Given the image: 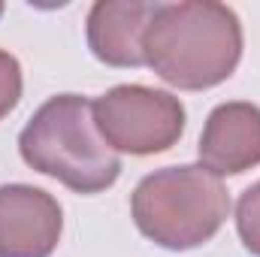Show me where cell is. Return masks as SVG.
<instances>
[{"instance_id":"obj_1","label":"cell","mask_w":260,"mask_h":257,"mask_svg":"<svg viewBox=\"0 0 260 257\" xmlns=\"http://www.w3.org/2000/svg\"><path fill=\"white\" fill-rule=\"evenodd\" d=\"M142 52L167 85L206 91L233 76L242 58V24L230 6L215 0L157 3Z\"/></svg>"},{"instance_id":"obj_2","label":"cell","mask_w":260,"mask_h":257,"mask_svg":"<svg viewBox=\"0 0 260 257\" xmlns=\"http://www.w3.org/2000/svg\"><path fill=\"white\" fill-rule=\"evenodd\" d=\"M18 151L30 170L76 194L106 191L121 173V157L94 124V103L79 94L49 97L24 124Z\"/></svg>"},{"instance_id":"obj_3","label":"cell","mask_w":260,"mask_h":257,"mask_svg":"<svg viewBox=\"0 0 260 257\" xmlns=\"http://www.w3.org/2000/svg\"><path fill=\"white\" fill-rule=\"evenodd\" d=\"M130 212L145 239L167 251L206 245L230 212V197L218 176L200 164L164 167L145 176L130 197Z\"/></svg>"},{"instance_id":"obj_4","label":"cell","mask_w":260,"mask_h":257,"mask_svg":"<svg viewBox=\"0 0 260 257\" xmlns=\"http://www.w3.org/2000/svg\"><path fill=\"white\" fill-rule=\"evenodd\" d=\"M94 124L112 151L145 157L179 142L185 130V106L170 91L118 85L94 100Z\"/></svg>"},{"instance_id":"obj_5","label":"cell","mask_w":260,"mask_h":257,"mask_svg":"<svg viewBox=\"0 0 260 257\" xmlns=\"http://www.w3.org/2000/svg\"><path fill=\"white\" fill-rule=\"evenodd\" d=\"M64 212L34 185H0V257H52L61 242Z\"/></svg>"},{"instance_id":"obj_6","label":"cell","mask_w":260,"mask_h":257,"mask_svg":"<svg viewBox=\"0 0 260 257\" xmlns=\"http://www.w3.org/2000/svg\"><path fill=\"white\" fill-rule=\"evenodd\" d=\"M260 164V106L233 100L209 112L200 136V167L212 176H239Z\"/></svg>"},{"instance_id":"obj_7","label":"cell","mask_w":260,"mask_h":257,"mask_svg":"<svg viewBox=\"0 0 260 257\" xmlns=\"http://www.w3.org/2000/svg\"><path fill=\"white\" fill-rule=\"evenodd\" d=\"M157 12L145 0H97L88 12V46L109 67H142V37Z\"/></svg>"},{"instance_id":"obj_8","label":"cell","mask_w":260,"mask_h":257,"mask_svg":"<svg viewBox=\"0 0 260 257\" xmlns=\"http://www.w3.org/2000/svg\"><path fill=\"white\" fill-rule=\"evenodd\" d=\"M236 230L242 245L260 257V182L251 185L236 203Z\"/></svg>"},{"instance_id":"obj_9","label":"cell","mask_w":260,"mask_h":257,"mask_svg":"<svg viewBox=\"0 0 260 257\" xmlns=\"http://www.w3.org/2000/svg\"><path fill=\"white\" fill-rule=\"evenodd\" d=\"M21 100V67L15 55L0 49V118H6Z\"/></svg>"},{"instance_id":"obj_10","label":"cell","mask_w":260,"mask_h":257,"mask_svg":"<svg viewBox=\"0 0 260 257\" xmlns=\"http://www.w3.org/2000/svg\"><path fill=\"white\" fill-rule=\"evenodd\" d=\"M0 15H3V3H0Z\"/></svg>"}]
</instances>
